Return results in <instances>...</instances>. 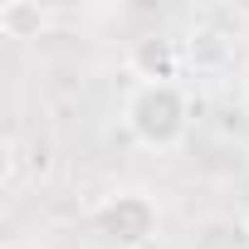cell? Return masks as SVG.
Masks as SVG:
<instances>
[{
  "mask_svg": "<svg viewBox=\"0 0 249 249\" xmlns=\"http://www.w3.org/2000/svg\"><path fill=\"white\" fill-rule=\"evenodd\" d=\"M122 127L147 152H176L191 132V98L181 83H132L122 98Z\"/></svg>",
  "mask_w": 249,
  "mask_h": 249,
  "instance_id": "cell-1",
  "label": "cell"
},
{
  "mask_svg": "<svg viewBox=\"0 0 249 249\" xmlns=\"http://www.w3.org/2000/svg\"><path fill=\"white\" fill-rule=\"evenodd\" d=\"M93 230L112 244V249H147L161 230V210L147 191H112L98 210H93Z\"/></svg>",
  "mask_w": 249,
  "mask_h": 249,
  "instance_id": "cell-2",
  "label": "cell"
},
{
  "mask_svg": "<svg viewBox=\"0 0 249 249\" xmlns=\"http://www.w3.org/2000/svg\"><path fill=\"white\" fill-rule=\"evenodd\" d=\"M127 69L137 73V83H176V78H181V49H176V39H166V35L132 39Z\"/></svg>",
  "mask_w": 249,
  "mask_h": 249,
  "instance_id": "cell-3",
  "label": "cell"
},
{
  "mask_svg": "<svg viewBox=\"0 0 249 249\" xmlns=\"http://www.w3.org/2000/svg\"><path fill=\"white\" fill-rule=\"evenodd\" d=\"M49 10L39 0H10V5H0V35L5 39H39L49 30Z\"/></svg>",
  "mask_w": 249,
  "mask_h": 249,
  "instance_id": "cell-4",
  "label": "cell"
},
{
  "mask_svg": "<svg viewBox=\"0 0 249 249\" xmlns=\"http://www.w3.org/2000/svg\"><path fill=\"white\" fill-rule=\"evenodd\" d=\"M15 166H20V152H15V137H5V147H0V181L15 186Z\"/></svg>",
  "mask_w": 249,
  "mask_h": 249,
  "instance_id": "cell-5",
  "label": "cell"
},
{
  "mask_svg": "<svg viewBox=\"0 0 249 249\" xmlns=\"http://www.w3.org/2000/svg\"><path fill=\"white\" fill-rule=\"evenodd\" d=\"M244 112H249V78H244Z\"/></svg>",
  "mask_w": 249,
  "mask_h": 249,
  "instance_id": "cell-6",
  "label": "cell"
}]
</instances>
